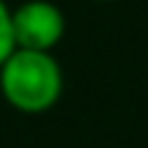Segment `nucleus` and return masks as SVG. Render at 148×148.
<instances>
[{"instance_id": "obj_1", "label": "nucleus", "mask_w": 148, "mask_h": 148, "mask_svg": "<svg viewBox=\"0 0 148 148\" xmlns=\"http://www.w3.org/2000/svg\"><path fill=\"white\" fill-rule=\"evenodd\" d=\"M0 96L25 115L49 112L63 96V69L58 58L44 49L14 47L0 63Z\"/></svg>"}, {"instance_id": "obj_2", "label": "nucleus", "mask_w": 148, "mask_h": 148, "mask_svg": "<svg viewBox=\"0 0 148 148\" xmlns=\"http://www.w3.org/2000/svg\"><path fill=\"white\" fill-rule=\"evenodd\" d=\"M14 41L16 47L52 52L66 33V16L52 0H25L14 8Z\"/></svg>"}, {"instance_id": "obj_3", "label": "nucleus", "mask_w": 148, "mask_h": 148, "mask_svg": "<svg viewBox=\"0 0 148 148\" xmlns=\"http://www.w3.org/2000/svg\"><path fill=\"white\" fill-rule=\"evenodd\" d=\"M14 8L5 0H0V63L14 52L16 41H14V19H11Z\"/></svg>"}, {"instance_id": "obj_4", "label": "nucleus", "mask_w": 148, "mask_h": 148, "mask_svg": "<svg viewBox=\"0 0 148 148\" xmlns=\"http://www.w3.org/2000/svg\"><path fill=\"white\" fill-rule=\"evenodd\" d=\"M99 3H110V0H99Z\"/></svg>"}]
</instances>
